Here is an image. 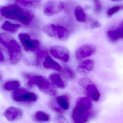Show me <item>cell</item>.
I'll list each match as a JSON object with an SVG mask.
<instances>
[{
  "label": "cell",
  "instance_id": "6da1fadb",
  "mask_svg": "<svg viewBox=\"0 0 123 123\" xmlns=\"http://www.w3.org/2000/svg\"><path fill=\"white\" fill-rule=\"evenodd\" d=\"M3 18L17 21L28 26L31 24L32 17L29 11L15 4L0 6V21Z\"/></svg>",
  "mask_w": 123,
  "mask_h": 123
},
{
  "label": "cell",
  "instance_id": "7a4b0ae2",
  "mask_svg": "<svg viewBox=\"0 0 123 123\" xmlns=\"http://www.w3.org/2000/svg\"><path fill=\"white\" fill-rule=\"evenodd\" d=\"M0 46L7 51L11 64L16 65L20 62L22 57L21 48L13 37L6 33L0 32Z\"/></svg>",
  "mask_w": 123,
  "mask_h": 123
},
{
  "label": "cell",
  "instance_id": "3957f363",
  "mask_svg": "<svg viewBox=\"0 0 123 123\" xmlns=\"http://www.w3.org/2000/svg\"><path fill=\"white\" fill-rule=\"evenodd\" d=\"M90 98L82 97L77 100L74 108L72 117L74 123H86L92 115Z\"/></svg>",
  "mask_w": 123,
  "mask_h": 123
},
{
  "label": "cell",
  "instance_id": "277c9868",
  "mask_svg": "<svg viewBox=\"0 0 123 123\" xmlns=\"http://www.w3.org/2000/svg\"><path fill=\"white\" fill-rule=\"evenodd\" d=\"M24 79L26 80L27 86L30 88L36 85L40 91L47 94L52 96L57 94L56 89L44 77L26 73L25 75Z\"/></svg>",
  "mask_w": 123,
  "mask_h": 123
},
{
  "label": "cell",
  "instance_id": "5b68a950",
  "mask_svg": "<svg viewBox=\"0 0 123 123\" xmlns=\"http://www.w3.org/2000/svg\"><path fill=\"white\" fill-rule=\"evenodd\" d=\"M12 99L17 102L32 103L36 102L37 96L35 93L22 88H19L13 91L12 95Z\"/></svg>",
  "mask_w": 123,
  "mask_h": 123
},
{
  "label": "cell",
  "instance_id": "8992f818",
  "mask_svg": "<svg viewBox=\"0 0 123 123\" xmlns=\"http://www.w3.org/2000/svg\"><path fill=\"white\" fill-rule=\"evenodd\" d=\"M18 38L24 49L27 52H35L39 47V41L36 39H32L30 35L27 33H19L18 35Z\"/></svg>",
  "mask_w": 123,
  "mask_h": 123
},
{
  "label": "cell",
  "instance_id": "52a82bcc",
  "mask_svg": "<svg viewBox=\"0 0 123 123\" xmlns=\"http://www.w3.org/2000/svg\"><path fill=\"white\" fill-rule=\"evenodd\" d=\"M78 84L86 90L87 94L89 98L94 101H98L100 98V93L95 85L90 80L87 78L80 79Z\"/></svg>",
  "mask_w": 123,
  "mask_h": 123
},
{
  "label": "cell",
  "instance_id": "ba28073f",
  "mask_svg": "<svg viewBox=\"0 0 123 123\" xmlns=\"http://www.w3.org/2000/svg\"><path fill=\"white\" fill-rule=\"evenodd\" d=\"M64 4L60 0H49L43 7L44 14L48 16L57 14L63 10Z\"/></svg>",
  "mask_w": 123,
  "mask_h": 123
},
{
  "label": "cell",
  "instance_id": "9c48e42d",
  "mask_svg": "<svg viewBox=\"0 0 123 123\" xmlns=\"http://www.w3.org/2000/svg\"><path fill=\"white\" fill-rule=\"evenodd\" d=\"M97 50V47L93 44L84 45L76 50L75 56L78 60H82L94 55Z\"/></svg>",
  "mask_w": 123,
  "mask_h": 123
},
{
  "label": "cell",
  "instance_id": "30bf717a",
  "mask_svg": "<svg viewBox=\"0 0 123 123\" xmlns=\"http://www.w3.org/2000/svg\"><path fill=\"white\" fill-rule=\"evenodd\" d=\"M50 52L54 57L64 62H68L70 59L69 51L66 48L58 45H54L50 48Z\"/></svg>",
  "mask_w": 123,
  "mask_h": 123
},
{
  "label": "cell",
  "instance_id": "8fae6325",
  "mask_svg": "<svg viewBox=\"0 0 123 123\" xmlns=\"http://www.w3.org/2000/svg\"><path fill=\"white\" fill-rule=\"evenodd\" d=\"M4 116L9 121H13L20 120L22 118L23 113L21 109L14 107L8 108L4 112Z\"/></svg>",
  "mask_w": 123,
  "mask_h": 123
},
{
  "label": "cell",
  "instance_id": "7c38bea8",
  "mask_svg": "<svg viewBox=\"0 0 123 123\" xmlns=\"http://www.w3.org/2000/svg\"><path fill=\"white\" fill-rule=\"evenodd\" d=\"M95 67V62L92 60H87L80 63L77 67V71L82 75H86L92 71Z\"/></svg>",
  "mask_w": 123,
  "mask_h": 123
},
{
  "label": "cell",
  "instance_id": "4fadbf2b",
  "mask_svg": "<svg viewBox=\"0 0 123 123\" xmlns=\"http://www.w3.org/2000/svg\"><path fill=\"white\" fill-rule=\"evenodd\" d=\"M43 65L44 67L48 69L59 71H61L62 69V67L60 64L54 60L48 54L44 58Z\"/></svg>",
  "mask_w": 123,
  "mask_h": 123
},
{
  "label": "cell",
  "instance_id": "5bb4252c",
  "mask_svg": "<svg viewBox=\"0 0 123 123\" xmlns=\"http://www.w3.org/2000/svg\"><path fill=\"white\" fill-rule=\"evenodd\" d=\"M49 78L53 84L58 88L64 89L66 87V84L59 74L57 73L51 74L50 75Z\"/></svg>",
  "mask_w": 123,
  "mask_h": 123
},
{
  "label": "cell",
  "instance_id": "9a60e30c",
  "mask_svg": "<svg viewBox=\"0 0 123 123\" xmlns=\"http://www.w3.org/2000/svg\"><path fill=\"white\" fill-rule=\"evenodd\" d=\"M21 26L18 24H13L9 21H6L1 26L2 29L11 33H15L19 30Z\"/></svg>",
  "mask_w": 123,
  "mask_h": 123
},
{
  "label": "cell",
  "instance_id": "2e32d148",
  "mask_svg": "<svg viewBox=\"0 0 123 123\" xmlns=\"http://www.w3.org/2000/svg\"><path fill=\"white\" fill-rule=\"evenodd\" d=\"M57 38L61 41L67 40L69 37V33L67 30L62 26H56Z\"/></svg>",
  "mask_w": 123,
  "mask_h": 123
},
{
  "label": "cell",
  "instance_id": "e0dca14e",
  "mask_svg": "<svg viewBox=\"0 0 123 123\" xmlns=\"http://www.w3.org/2000/svg\"><path fill=\"white\" fill-rule=\"evenodd\" d=\"M20 83L17 80H12L6 81L4 84L3 87L7 91H14L19 88Z\"/></svg>",
  "mask_w": 123,
  "mask_h": 123
},
{
  "label": "cell",
  "instance_id": "ac0fdd59",
  "mask_svg": "<svg viewBox=\"0 0 123 123\" xmlns=\"http://www.w3.org/2000/svg\"><path fill=\"white\" fill-rule=\"evenodd\" d=\"M61 72L63 77L68 80H72L75 78V74L74 71L68 66H64L63 68H62Z\"/></svg>",
  "mask_w": 123,
  "mask_h": 123
},
{
  "label": "cell",
  "instance_id": "d6986e66",
  "mask_svg": "<svg viewBox=\"0 0 123 123\" xmlns=\"http://www.w3.org/2000/svg\"><path fill=\"white\" fill-rule=\"evenodd\" d=\"M58 106L62 110H67L69 108V102L68 97L66 95L59 96L56 98Z\"/></svg>",
  "mask_w": 123,
  "mask_h": 123
},
{
  "label": "cell",
  "instance_id": "ffe728a7",
  "mask_svg": "<svg viewBox=\"0 0 123 123\" xmlns=\"http://www.w3.org/2000/svg\"><path fill=\"white\" fill-rule=\"evenodd\" d=\"M107 36L108 40L112 43H116L121 40L119 34L116 29L108 30L107 32Z\"/></svg>",
  "mask_w": 123,
  "mask_h": 123
},
{
  "label": "cell",
  "instance_id": "44dd1931",
  "mask_svg": "<svg viewBox=\"0 0 123 123\" xmlns=\"http://www.w3.org/2000/svg\"><path fill=\"white\" fill-rule=\"evenodd\" d=\"M74 14L77 21L80 22H85L86 19V14L80 6H77L74 9Z\"/></svg>",
  "mask_w": 123,
  "mask_h": 123
},
{
  "label": "cell",
  "instance_id": "7402d4cb",
  "mask_svg": "<svg viewBox=\"0 0 123 123\" xmlns=\"http://www.w3.org/2000/svg\"><path fill=\"white\" fill-rule=\"evenodd\" d=\"M43 30L50 37L57 38L56 25L53 24H49L44 27Z\"/></svg>",
  "mask_w": 123,
  "mask_h": 123
},
{
  "label": "cell",
  "instance_id": "603a6c76",
  "mask_svg": "<svg viewBox=\"0 0 123 123\" xmlns=\"http://www.w3.org/2000/svg\"><path fill=\"white\" fill-rule=\"evenodd\" d=\"M35 118L39 121H47L49 120V116L47 113L42 111H38L35 113Z\"/></svg>",
  "mask_w": 123,
  "mask_h": 123
},
{
  "label": "cell",
  "instance_id": "cb8c5ba5",
  "mask_svg": "<svg viewBox=\"0 0 123 123\" xmlns=\"http://www.w3.org/2000/svg\"><path fill=\"white\" fill-rule=\"evenodd\" d=\"M123 10V4L113 6L108 10L107 12V16L108 17H111L119 11Z\"/></svg>",
  "mask_w": 123,
  "mask_h": 123
},
{
  "label": "cell",
  "instance_id": "d4e9b609",
  "mask_svg": "<svg viewBox=\"0 0 123 123\" xmlns=\"http://www.w3.org/2000/svg\"><path fill=\"white\" fill-rule=\"evenodd\" d=\"M117 30L120 37L121 39H123V21L120 23V25H118L117 28H116Z\"/></svg>",
  "mask_w": 123,
  "mask_h": 123
},
{
  "label": "cell",
  "instance_id": "484cf974",
  "mask_svg": "<svg viewBox=\"0 0 123 123\" xmlns=\"http://www.w3.org/2000/svg\"><path fill=\"white\" fill-rule=\"evenodd\" d=\"M102 10V6L100 2L98 0H95V6L94 11L97 14H99L100 13Z\"/></svg>",
  "mask_w": 123,
  "mask_h": 123
},
{
  "label": "cell",
  "instance_id": "4316f807",
  "mask_svg": "<svg viewBox=\"0 0 123 123\" xmlns=\"http://www.w3.org/2000/svg\"><path fill=\"white\" fill-rule=\"evenodd\" d=\"M101 26V25L99 22L95 20H92L91 22L90 25V27L91 29H97Z\"/></svg>",
  "mask_w": 123,
  "mask_h": 123
},
{
  "label": "cell",
  "instance_id": "83f0119b",
  "mask_svg": "<svg viewBox=\"0 0 123 123\" xmlns=\"http://www.w3.org/2000/svg\"><path fill=\"white\" fill-rule=\"evenodd\" d=\"M56 121L58 123H68L65 118L62 116H58L56 118Z\"/></svg>",
  "mask_w": 123,
  "mask_h": 123
},
{
  "label": "cell",
  "instance_id": "f1b7e54d",
  "mask_svg": "<svg viewBox=\"0 0 123 123\" xmlns=\"http://www.w3.org/2000/svg\"><path fill=\"white\" fill-rule=\"evenodd\" d=\"M5 58L4 55L1 50L0 49V62H4L5 61Z\"/></svg>",
  "mask_w": 123,
  "mask_h": 123
},
{
  "label": "cell",
  "instance_id": "f546056e",
  "mask_svg": "<svg viewBox=\"0 0 123 123\" xmlns=\"http://www.w3.org/2000/svg\"><path fill=\"white\" fill-rule=\"evenodd\" d=\"M2 79H3V76H2V75L0 74V82L1 81Z\"/></svg>",
  "mask_w": 123,
  "mask_h": 123
},
{
  "label": "cell",
  "instance_id": "4dcf8cb0",
  "mask_svg": "<svg viewBox=\"0 0 123 123\" xmlns=\"http://www.w3.org/2000/svg\"><path fill=\"white\" fill-rule=\"evenodd\" d=\"M113 1H119L123 0H111Z\"/></svg>",
  "mask_w": 123,
  "mask_h": 123
}]
</instances>
